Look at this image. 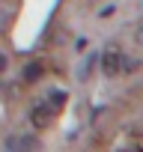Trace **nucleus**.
Here are the masks:
<instances>
[{
    "mask_svg": "<svg viewBox=\"0 0 143 152\" xmlns=\"http://www.w3.org/2000/svg\"><path fill=\"white\" fill-rule=\"evenodd\" d=\"M98 63H101V54H90V57H87V63H84V72L78 75V78H81V81H87L90 75H93V69H96Z\"/></svg>",
    "mask_w": 143,
    "mask_h": 152,
    "instance_id": "423d86ee",
    "label": "nucleus"
},
{
    "mask_svg": "<svg viewBox=\"0 0 143 152\" xmlns=\"http://www.w3.org/2000/svg\"><path fill=\"white\" fill-rule=\"evenodd\" d=\"M9 21H12V15H9L6 9H0V30H6V27H9Z\"/></svg>",
    "mask_w": 143,
    "mask_h": 152,
    "instance_id": "6e6552de",
    "label": "nucleus"
},
{
    "mask_svg": "<svg viewBox=\"0 0 143 152\" xmlns=\"http://www.w3.org/2000/svg\"><path fill=\"white\" fill-rule=\"evenodd\" d=\"M98 66H101V72L107 75V78L125 72V51L116 48V45H107V51L101 54V63H98Z\"/></svg>",
    "mask_w": 143,
    "mask_h": 152,
    "instance_id": "f257e3e1",
    "label": "nucleus"
},
{
    "mask_svg": "<svg viewBox=\"0 0 143 152\" xmlns=\"http://www.w3.org/2000/svg\"><path fill=\"white\" fill-rule=\"evenodd\" d=\"M137 42H143V24L137 27Z\"/></svg>",
    "mask_w": 143,
    "mask_h": 152,
    "instance_id": "9d476101",
    "label": "nucleus"
},
{
    "mask_svg": "<svg viewBox=\"0 0 143 152\" xmlns=\"http://www.w3.org/2000/svg\"><path fill=\"white\" fill-rule=\"evenodd\" d=\"M42 75H45V63H42V60H33V63H27V66L21 69V81H24V84H36Z\"/></svg>",
    "mask_w": 143,
    "mask_h": 152,
    "instance_id": "7ed1b4c3",
    "label": "nucleus"
},
{
    "mask_svg": "<svg viewBox=\"0 0 143 152\" xmlns=\"http://www.w3.org/2000/svg\"><path fill=\"white\" fill-rule=\"evenodd\" d=\"M6 63H9V60H6V54H0V75L6 72Z\"/></svg>",
    "mask_w": 143,
    "mask_h": 152,
    "instance_id": "1a4fd4ad",
    "label": "nucleus"
},
{
    "mask_svg": "<svg viewBox=\"0 0 143 152\" xmlns=\"http://www.w3.org/2000/svg\"><path fill=\"white\" fill-rule=\"evenodd\" d=\"M18 152H39V137H33V134L18 137Z\"/></svg>",
    "mask_w": 143,
    "mask_h": 152,
    "instance_id": "39448f33",
    "label": "nucleus"
},
{
    "mask_svg": "<svg viewBox=\"0 0 143 152\" xmlns=\"http://www.w3.org/2000/svg\"><path fill=\"white\" fill-rule=\"evenodd\" d=\"M54 116H57V113H54V107H51L48 102H39V104H33V110H30V122H33V128H48Z\"/></svg>",
    "mask_w": 143,
    "mask_h": 152,
    "instance_id": "f03ea898",
    "label": "nucleus"
},
{
    "mask_svg": "<svg viewBox=\"0 0 143 152\" xmlns=\"http://www.w3.org/2000/svg\"><path fill=\"white\" fill-rule=\"evenodd\" d=\"M66 99H69V96H66L63 90H54V93H48V99H45V102H48V104L54 107V113H57V110H63V107H66Z\"/></svg>",
    "mask_w": 143,
    "mask_h": 152,
    "instance_id": "20e7f679",
    "label": "nucleus"
},
{
    "mask_svg": "<svg viewBox=\"0 0 143 152\" xmlns=\"http://www.w3.org/2000/svg\"><path fill=\"white\" fill-rule=\"evenodd\" d=\"M3 152H18V137H6V143H3Z\"/></svg>",
    "mask_w": 143,
    "mask_h": 152,
    "instance_id": "0eeeda50",
    "label": "nucleus"
}]
</instances>
